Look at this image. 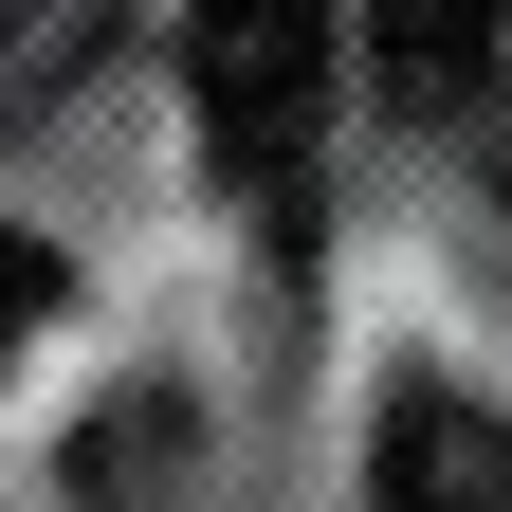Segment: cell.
I'll list each match as a JSON object with an SVG mask.
<instances>
[{"label":"cell","mask_w":512,"mask_h":512,"mask_svg":"<svg viewBox=\"0 0 512 512\" xmlns=\"http://www.w3.org/2000/svg\"><path fill=\"white\" fill-rule=\"evenodd\" d=\"M183 74H202V147L256 202H293L311 128H330V0H202L183 19Z\"/></svg>","instance_id":"obj_1"},{"label":"cell","mask_w":512,"mask_h":512,"mask_svg":"<svg viewBox=\"0 0 512 512\" xmlns=\"http://www.w3.org/2000/svg\"><path fill=\"white\" fill-rule=\"evenodd\" d=\"M366 512H512V421H494V403H458V384H384Z\"/></svg>","instance_id":"obj_2"},{"label":"cell","mask_w":512,"mask_h":512,"mask_svg":"<svg viewBox=\"0 0 512 512\" xmlns=\"http://www.w3.org/2000/svg\"><path fill=\"white\" fill-rule=\"evenodd\" d=\"M494 55H512V0H366V92L421 128H458L494 92Z\"/></svg>","instance_id":"obj_3"},{"label":"cell","mask_w":512,"mask_h":512,"mask_svg":"<svg viewBox=\"0 0 512 512\" xmlns=\"http://www.w3.org/2000/svg\"><path fill=\"white\" fill-rule=\"evenodd\" d=\"M37 311H55V256H37L19 220H0V366H19V348H37Z\"/></svg>","instance_id":"obj_4"}]
</instances>
